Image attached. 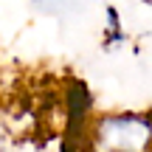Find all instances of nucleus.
Listing matches in <instances>:
<instances>
[{
    "instance_id": "obj_1",
    "label": "nucleus",
    "mask_w": 152,
    "mask_h": 152,
    "mask_svg": "<svg viewBox=\"0 0 152 152\" xmlns=\"http://www.w3.org/2000/svg\"><path fill=\"white\" fill-rule=\"evenodd\" d=\"M82 144L87 152H152V113H96L82 132Z\"/></svg>"
}]
</instances>
